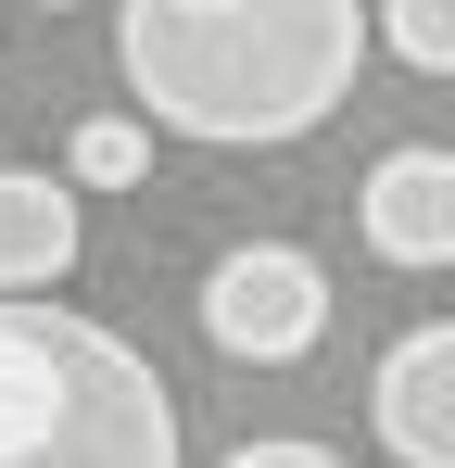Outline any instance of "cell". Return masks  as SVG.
Here are the masks:
<instances>
[{
    "label": "cell",
    "instance_id": "cell-3",
    "mask_svg": "<svg viewBox=\"0 0 455 468\" xmlns=\"http://www.w3.org/2000/svg\"><path fill=\"white\" fill-rule=\"evenodd\" d=\"M316 329H329V266H316V253H291V240L216 253V279H203V342H216V355L291 367V355H316Z\"/></svg>",
    "mask_w": 455,
    "mask_h": 468
},
{
    "label": "cell",
    "instance_id": "cell-4",
    "mask_svg": "<svg viewBox=\"0 0 455 468\" xmlns=\"http://www.w3.org/2000/svg\"><path fill=\"white\" fill-rule=\"evenodd\" d=\"M354 229H367V253H379V266H405V279L455 266V153H430V140L379 153L367 190H354Z\"/></svg>",
    "mask_w": 455,
    "mask_h": 468
},
{
    "label": "cell",
    "instance_id": "cell-6",
    "mask_svg": "<svg viewBox=\"0 0 455 468\" xmlns=\"http://www.w3.org/2000/svg\"><path fill=\"white\" fill-rule=\"evenodd\" d=\"M76 266V190L51 165H0V304L51 292Z\"/></svg>",
    "mask_w": 455,
    "mask_h": 468
},
{
    "label": "cell",
    "instance_id": "cell-7",
    "mask_svg": "<svg viewBox=\"0 0 455 468\" xmlns=\"http://www.w3.org/2000/svg\"><path fill=\"white\" fill-rule=\"evenodd\" d=\"M140 165H152L140 114H89V127L64 140V190H140Z\"/></svg>",
    "mask_w": 455,
    "mask_h": 468
},
{
    "label": "cell",
    "instance_id": "cell-8",
    "mask_svg": "<svg viewBox=\"0 0 455 468\" xmlns=\"http://www.w3.org/2000/svg\"><path fill=\"white\" fill-rule=\"evenodd\" d=\"M379 51L418 77H455V0H379Z\"/></svg>",
    "mask_w": 455,
    "mask_h": 468
},
{
    "label": "cell",
    "instance_id": "cell-10",
    "mask_svg": "<svg viewBox=\"0 0 455 468\" xmlns=\"http://www.w3.org/2000/svg\"><path fill=\"white\" fill-rule=\"evenodd\" d=\"M38 13H64V0H38Z\"/></svg>",
    "mask_w": 455,
    "mask_h": 468
},
{
    "label": "cell",
    "instance_id": "cell-1",
    "mask_svg": "<svg viewBox=\"0 0 455 468\" xmlns=\"http://www.w3.org/2000/svg\"><path fill=\"white\" fill-rule=\"evenodd\" d=\"M114 64L152 127L203 153H291L354 101L367 0H127Z\"/></svg>",
    "mask_w": 455,
    "mask_h": 468
},
{
    "label": "cell",
    "instance_id": "cell-5",
    "mask_svg": "<svg viewBox=\"0 0 455 468\" xmlns=\"http://www.w3.org/2000/svg\"><path fill=\"white\" fill-rule=\"evenodd\" d=\"M367 418H379V443H392V468H455V329L443 316L379 355Z\"/></svg>",
    "mask_w": 455,
    "mask_h": 468
},
{
    "label": "cell",
    "instance_id": "cell-9",
    "mask_svg": "<svg viewBox=\"0 0 455 468\" xmlns=\"http://www.w3.org/2000/svg\"><path fill=\"white\" fill-rule=\"evenodd\" d=\"M216 468H342V456H329V443H291V431H279V443H240V456H216Z\"/></svg>",
    "mask_w": 455,
    "mask_h": 468
},
{
    "label": "cell",
    "instance_id": "cell-2",
    "mask_svg": "<svg viewBox=\"0 0 455 468\" xmlns=\"http://www.w3.org/2000/svg\"><path fill=\"white\" fill-rule=\"evenodd\" d=\"M0 468H177V392L101 316L0 304Z\"/></svg>",
    "mask_w": 455,
    "mask_h": 468
}]
</instances>
